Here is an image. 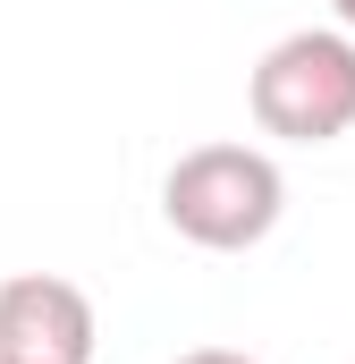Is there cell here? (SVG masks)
Instances as JSON below:
<instances>
[{
  "label": "cell",
  "mask_w": 355,
  "mask_h": 364,
  "mask_svg": "<svg viewBox=\"0 0 355 364\" xmlns=\"http://www.w3.org/2000/svg\"><path fill=\"white\" fill-rule=\"evenodd\" d=\"M161 212L186 246L203 255H246L263 246L288 212V178L263 144H195L178 153L170 178H161Z\"/></svg>",
  "instance_id": "cell-1"
},
{
  "label": "cell",
  "mask_w": 355,
  "mask_h": 364,
  "mask_svg": "<svg viewBox=\"0 0 355 364\" xmlns=\"http://www.w3.org/2000/svg\"><path fill=\"white\" fill-rule=\"evenodd\" d=\"M246 102H254V127L279 144H339L355 127V34L339 26L279 34L254 60Z\"/></svg>",
  "instance_id": "cell-2"
},
{
  "label": "cell",
  "mask_w": 355,
  "mask_h": 364,
  "mask_svg": "<svg viewBox=\"0 0 355 364\" xmlns=\"http://www.w3.org/2000/svg\"><path fill=\"white\" fill-rule=\"evenodd\" d=\"M93 296L60 272L0 279V364H93Z\"/></svg>",
  "instance_id": "cell-3"
},
{
  "label": "cell",
  "mask_w": 355,
  "mask_h": 364,
  "mask_svg": "<svg viewBox=\"0 0 355 364\" xmlns=\"http://www.w3.org/2000/svg\"><path fill=\"white\" fill-rule=\"evenodd\" d=\"M178 364H254V356H237V348H186Z\"/></svg>",
  "instance_id": "cell-4"
},
{
  "label": "cell",
  "mask_w": 355,
  "mask_h": 364,
  "mask_svg": "<svg viewBox=\"0 0 355 364\" xmlns=\"http://www.w3.org/2000/svg\"><path fill=\"white\" fill-rule=\"evenodd\" d=\"M330 17H339V34H355V0H330Z\"/></svg>",
  "instance_id": "cell-5"
}]
</instances>
